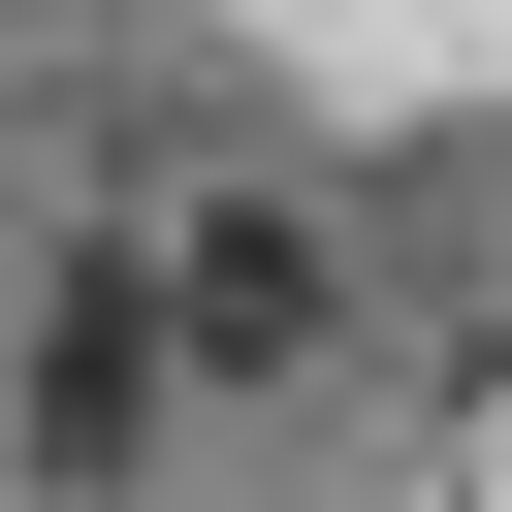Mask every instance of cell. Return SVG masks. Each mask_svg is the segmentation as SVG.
Returning <instances> with one entry per match:
<instances>
[{
    "label": "cell",
    "instance_id": "1",
    "mask_svg": "<svg viewBox=\"0 0 512 512\" xmlns=\"http://www.w3.org/2000/svg\"><path fill=\"white\" fill-rule=\"evenodd\" d=\"M192 352H224V384H256V352H320V224H256V192H224V224H192Z\"/></svg>",
    "mask_w": 512,
    "mask_h": 512
}]
</instances>
